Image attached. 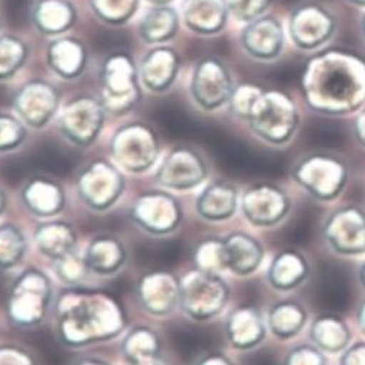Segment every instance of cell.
<instances>
[{
  "label": "cell",
  "mask_w": 365,
  "mask_h": 365,
  "mask_svg": "<svg viewBox=\"0 0 365 365\" xmlns=\"http://www.w3.org/2000/svg\"><path fill=\"white\" fill-rule=\"evenodd\" d=\"M302 93L315 113L352 114L365 104V63L345 51L315 55L303 70Z\"/></svg>",
  "instance_id": "6da1fadb"
},
{
  "label": "cell",
  "mask_w": 365,
  "mask_h": 365,
  "mask_svg": "<svg viewBox=\"0 0 365 365\" xmlns=\"http://www.w3.org/2000/svg\"><path fill=\"white\" fill-rule=\"evenodd\" d=\"M55 318L59 341L73 348L107 342L128 324L126 311L114 294L80 286L59 294Z\"/></svg>",
  "instance_id": "7a4b0ae2"
},
{
  "label": "cell",
  "mask_w": 365,
  "mask_h": 365,
  "mask_svg": "<svg viewBox=\"0 0 365 365\" xmlns=\"http://www.w3.org/2000/svg\"><path fill=\"white\" fill-rule=\"evenodd\" d=\"M250 130L272 146H283L296 135L300 117L294 101L282 91H262L246 120Z\"/></svg>",
  "instance_id": "3957f363"
},
{
  "label": "cell",
  "mask_w": 365,
  "mask_h": 365,
  "mask_svg": "<svg viewBox=\"0 0 365 365\" xmlns=\"http://www.w3.org/2000/svg\"><path fill=\"white\" fill-rule=\"evenodd\" d=\"M296 184L312 198L329 202L345 190L349 170L342 158L328 152H314L300 158L292 168Z\"/></svg>",
  "instance_id": "277c9868"
},
{
  "label": "cell",
  "mask_w": 365,
  "mask_h": 365,
  "mask_svg": "<svg viewBox=\"0 0 365 365\" xmlns=\"http://www.w3.org/2000/svg\"><path fill=\"white\" fill-rule=\"evenodd\" d=\"M52 302L49 277L38 269L22 272L9 289L6 311L12 324L34 328L43 322Z\"/></svg>",
  "instance_id": "5b68a950"
},
{
  "label": "cell",
  "mask_w": 365,
  "mask_h": 365,
  "mask_svg": "<svg viewBox=\"0 0 365 365\" xmlns=\"http://www.w3.org/2000/svg\"><path fill=\"white\" fill-rule=\"evenodd\" d=\"M230 300V287L218 273L191 270L180 279L179 308L188 318L205 322L218 317Z\"/></svg>",
  "instance_id": "8992f818"
},
{
  "label": "cell",
  "mask_w": 365,
  "mask_h": 365,
  "mask_svg": "<svg viewBox=\"0 0 365 365\" xmlns=\"http://www.w3.org/2000/svg\"><path fill=\"white\" fill-rule=\"evenodd\" d=\"M140 78L133 59L126 53H113L103 64L101 104L106 113L121 115L140 98Z\"/></svg>",
  "instance_id": "52a82bcc"
},
{
  "label": "cell",
  "mask_w": 365,
  "mask_h": 365,
  "mask_svg": "<svg viewBox=\"0 0 365 365\" xmlns=\"http://www.w3.org/2000/svg\"><path fill=\"white\" fill-rule=\"evenodd\" d=\"M110 150L118 166L132 173H142L155 165L160 146L152 128L132 123L115 130Z\"/></svg>",
  "instance_id": "ba28073f"
},
{
  "label": "cell",
  "mask_w": 365,
  "mask_h": 365,
  "mask_svg": "<svg viewBox=\"0 0 365 365\" xmlns=\"http://www.w3.org/2000/svg\"><path fill=\"white\" fill-rule=\"evenodd\" d=\"M126 180L110 162L97 159L88 163L77 178V192L88 208L103 212L110 210L123 195Z\"/></svg>",
  "instance_id": "9c48e42d"
},
{
  "label": "cell",
  "mask_w": 365,
  "mask_h": 365,
  "mask_svg": "<svg viewBox=\"0 0 365 365\" xmlns=\"http://www.w3.org/2000/svg\"><path fill=\"white\" fill-rule=\"evenodd\" d=\"M327 246L339 256L365 255V211L356 205H344L332 211L322 225Z\"/></svg>",
  "instance_id": "30bf717a"
},
{
  "label": "cell",
  "mask_w": 365,
  "mask_h": 365,
  "mask_svg": "<svg viewBox=\"0 0 365 365\" xmlns=\"http://www.w3.org/2000/svg\"><path fill=\"white\" fill-rule=\"evenodd\" d=\"M106 120V110L100 100L84 96L70 101L58 117V129L73 145L87 148L93 145Z\"/></svg>",
  "instance_id": "8fae6325"
},
{
  "label": "cell",
  "mask_w": 365,
  "mask_h": 365,
  "mask_svg": "<svg viewBox=\"0 0 365 365\" xmlns=\"http://www.w3.org/2000/svg\"><path fill=\"white\" fill-rule=\"evenodd\" d=\"M182 217L179 201L168 191H146L135 200L130 210L132 221L152 235L172 234Z\"/></svg>",
  "instance_id": "7c38bea8"
},
{
  "label": "cell",
  "mask_w": 365,
  "mask_h": 365,
  "mask_svg": "<svg viewBox=\"0 0 365 365\" xmlns=\"http://www.w3.org/2000/svg\"><path fill=\"white\" fill-rule=\"evenodd\" d=\"M287 32L297 49L307 52L317 51L334 38L336 32V19L324 6L308 4L292 12Z\"/></svg>",
  "instance_id": "4fadbf2b"
},
{
  "label": "cell",
  "mask_w": 365,
  "mask_h": 365,
  "mask_svg": "<svg viewBox=\"0 0 365 365\" xmlns=\"http://www.w3.org/2000/svg\"><path fill=\"white\" fill-rule=\"evenodd\" d=\"M207 176L208 165L201 153L188 146H178L163 159L156 182L165 190L190 191L201 185Z\"/></svg>",
  "instance_id": "5bb4252c"
},
{
  "label": "cell",
  "mask_w": 365,
  "mask_h": 365,
  "mask_svg": "<svg viewBox=\"0 0 365 365\" xmlns=\"http://www.w3.org/2000/svg\"><path fill=\"white\" fill-rule=\"evenodd\" d=\"M234 88L232 77L221 59L208 56L195 66L191 96L201 108L214 111L228 104Z\"/></svg>",
  "instance_id": "9a60e30c"
},
{
  "label": "cell",
  "mask_w": 365,
  "mask_h": 365,
  "mask_svg": "<svg viewBox=\"0 0 365 365\" xmlns=\"http://www.w3.org/2000/svg\"><path fill=\"white\" fill-rule=\"evenodd\" d=\"M292 200L279 185L262 182L247 188L241 197V211L255 227H276L290 212Z\"/></svg>",
  "instance_id": "2e32d148"
},
{
  "label": "cell",
  "mask_w": 365,
  "mask_h": 365,
  "mask_svg": "<svg viewBox=\"0 0 365 365\" xmlns=\"http://www.w3.org/2000/svg\"><path fill=\"white\" fill-rule=\"evenodd\" d=\"M59 98V93L52 84L32 80L18 90L14 107L26 126L42 129L58 111Z\"/></svg>",
  "instance_id": "e0dca14e"
},
{
  "label": "cell",
  "mask_w": 365,
  "mask_h": 365,
  "mask_svg": "<svg viewBox=\"0 0 365 365\" xmlns=\"http://www.w3.org/2000/svg\"><path fill=\"white\" fill-rule=\"evenodd\" d=\"M180 279L166 270H155L142 276L138 284L140 307L153 317H168L179 307Z\"/></svg>",
  "instance_id": "ac0fdd59"
},
{
  "label": "cell",
  "mask_w": 365,
  "mask_h": 365,
  "mask_svg": "<svg viewBox=\"0 0 365 365\" xmlns=\"http://www.w3.org/2000/svg\"><path fill=\"white\" fill-rule=\"evenodd\" d=\"M284 41L282 22L270 15H263L249 22L240 35L241 46L246 53L264 63L274 61L282 55Z\"/></svg>",
  "instance_id": "d6986e66"
},
{
  "label": "cell",
  "mask_w": 365,
  "mask_h": 365,
  "mask_svg": "<svg viewBox=\"0 0 365 365\" xmlns=\"http://www.w3.org/2000/svg\"><path fill=\"white\" fill-rule=\"evenodd\" d=\"M267 322L255 305L234 308L225 321V335L230 345L238 351L257 348L266 338Z\"/></svg>",
  "instance_id": "ffe728a7"
},
{
  "label": "cell",
  "mask_w": 365,
  "mask_h": 365,
  "mask_svg": "<svg viewBox=\"0 0 365 365\" xmlns=\"http://www.w3.org/2000/svg\"><path fill=\"white\" fill-rule=\"evenodd\" d=\"M24 205L35 217L49 218L58 215L66 207V191L58 180L46 176H34L22 187Z\"/></svg>",
  "instance_id": "44dd1931"
},
{
  "label": "cell",
  "mask_w": 365,
  "mask_h": 365,
  "mask_svg": "<svg viewBox=\"0 0 365 365\" xmlns=\"http://www.w3.org/2000/svg\"><path fill=\"white\" fill-rule=\"evenodd\" d=\"M180 59L169 46H155L142 59L139 78L153 93H165L175 83Z\"/></svg>",
  "instance_id": "7402d4cb"
},
{
  "label": "cell",
  "mask_w": 365,
  "mask_h": 365,
  "mask_svg": "<svg viewBox=\"0 0 365 365\" xmlns=\"http://www.w3.org/2000/svg\"><path fill=\"white\" fill-rule=\"evenodd\" d=\"M222 240L228 272L246 277L259 270L264 259V247L256 237L237 231Z\"/></svg>",
  "instance_id": "603a6c76"
},
{
  "label": "cell",
  "mask_w": 365,
  "mask_h": 365,
  "mask_svg": "<svg viewBox=\"0 0 365 365\" xmlns=\"http://www.w3.org/2000/svg\"><path fill=\"white\" fill-rule=\"evenodd\" d=\"M309 274L311 264L305 255L296 249H284L270 262L267 282L279 292H290L305 283Z\"/></svg>",
  "instance_id": "cb8c5ba5"
},
{
  "label": "cell",
  "mask_w": 365,
  "mask_h": 365,
  "mask_svg": "<svg viewBox=\"0 0 365 365\" xmlns=\"http://www.w3.org/2000/svg\"><path fill=\"white\" fill-rule=\"evenodd\" d=\"M195 207L198 215L207 221H227L237 212L238 190L230 180H214L200 194Z\"/></svg>",
  "instance_id": "d4e9b609"
},
{
  "label": "cell",
  "mask_w": 365,
  "mask_h": 365,
  "mask_svg": "<svg viewBox=\"0 0 365 365\" xmlns=\"http://www.w3.org/2000/svg\"><path fill=\"white\" fill-rule=\"evenodd\" d=\"M182 15L185 25L200 35H217L228 21L227 0H184Z\"/></svg>",
  "instance_id": "484cf974"
},
{
  "label": "cell",
  "mask_w": 365,
  "mask_h": 365,
  "mask_svg": "<svg viewBox=\"0 0 365 365\" xmlns=\"http://www.w3.org/2000/svg\"><path fill=\"white\" fill-rule=\"evenodd\" d=\"M90 272L98 276H111L120 272L128 259V250L117 237L96 235L84 253Z\"/></svg>",
  "instance_id": "4316f807"
},
{
  "label": "cell",
  "mask_w": 365,
  "mask_h": 365,
  "mask_svg": "<svg viewBox=\"0 0 365 365\" xmlns=\"http://www.w3.org/2000/svg\"><path fill=\"white\" fill-rule=\"evenodd\" d=\"M46 63L59 77L73 80L83 74L87 63V52L84 45L74 38H58L51 42L46 49Z\"/></svg>",
  "instance_id": "83f0119b"
},
{
  "label": "cell",
  "mask_w": 365,
  "mask_h": 365,
  "mask_svg": "<svg viewBox=\"0 0 365 365\" xmlns=\"http://www.w3.org/2000/svg\"><path fill=\"white\" fill-rule=\"evenodd\" d=\"M35 246L41 255L56 260L73 252L77 246V232L66 221H51L39 224L34 232Z\"/></svg>",
  "instance_id": "f1b7e54d"
},
{
  "label": "cell",
  "mask_w": 365,
  "mask_h": 365,
  "mask_svg": "<svg viewBox=\"0 0 365 365\" xmlns=\"http://www.w3.org/2000/svg\"><path fill=\"white\" fill-rule=\"evenodd\" d=\"M267 329L277 339L286 341L299 335L308 324V311L297 300H279L269 308Z\"/></svg>",
  "instance_id": "f546056e"
},
{
  "label": "cell",
  "mask_w": 365,
  "mask_h": 365,
  "mask_svg": "<svg viewBox=\"0 0 365 365\" xmlns=\"http://www.w3.org/2000/svg\"><path fill=\"white\" fill-rule=\"evenodd\" d=\"M76 19L77 11L68 0H38L32 11L35 28L45 35H63Z\"/></svg>",
  "instance_id": "4dcf8cb0"
},
{
  "label": "cell",
  "mask_w": 365,
  "mask_h": 365,
  "mask_svg": "<svg viewBox=\"0 0 365 365\" xmlns=\"http://www.w3.org/2000/svg\"><path fill=\"white\" fill-rule=\"evenodd\" d=\"M314 345L328 354H338L351 344V329L346 321L336 314H324L314 319L309 328Z\"/></svg>",
  "instance_id": "1f68e13d"
},
{
  "label": "cell",
  "mask_w": 365,
  "mask_h": 365,
  "mask_svg": "<svg viewBox=\"0 0 365 365\" xmlns=\"http://www.w3.org/2000/svg\"><path fill=\"white\" fill-rule=\"evenodd\" d=\"M178 14L168 6H155L148 11L139 25V34L146 43L162 45L176 36Z\"/></svg>",
  "instance_id": "d6a6232c"
},
{
  "label": "cell",
  "mask_w": 365,
  "mask_h": 365,
  "mask_svg": "<svg viewBox=\"0 0 365 365\" xmlns=\"http://www.w3.org/2000/svg\"><path fill=\"white\" fill-rule=\"evenodd\" d=\"M28 252V240L15 224L0 225V270L16 267Z\"/></svg>",
  "instance_id": "836d02e7"
},
{
  "label": "cell",
  "mask_w": 365,
  "mask_h": 365,
  "mask_svg": "<svg viewBox=\"0 0 365 365\" xmlns=\"http://www.w3.org/2000/svg\"><path fill=\"white\" fill-rule=\"evenodd\" d=\"M162 344L159 335L149 327H135L121 344V352L129 364L155 354H160Z\"/></svg>",
  "instance_id": "e575fe53"
},
{
  "label": "cell",
  "mask_w": 365,
  "mask_h": 365,
  "mask_svg": "<svg viewBox=\"0 0 365 365\" xmlns=\"http://www.w3.org/2000/svg\"><path fill=\"white\" fill-rule=\"evenodd\" d=\"M28 45L15 35L0 36V81L12 78L26 63Z\"/></svg>",
  "instance_id": "d590c367"
},
{
  "label": "cell",
  "mask_w": 365,
  "mask_h": 365,
  "mask_svg": "<svg viewBox=\"0 0 365 365\" xmlns=\"http://www.w3.org/2000/svg\"><path fill=\"white\" fill-rule=\"evenodd\" d=\"M194 259L197 263V269L200 270L218 274L227 270L224 240L220 237H208L202 240L195 249Z\"/></svg>",
  "instance_id": "8d00e7d4"
},
{
  "label": "cell",
  "mask_w": 365,
  "mask_h": 365,
  "mask_svg": "<svg viewBox=\"0 0 365 365\" xmlns=\"http://www.w3.org/2000/svg\"><path fill=\"white\" fill-rule=\"evenodd\" d=\"M139 0H91L94 14L106 24L123 25L136 12Z\"/></svg>",
  "instance_id": "74e56055"
},
{
  "label": "cell",
  "mask_w": 365,
  "mask_h": 365,
  "mask_svg": "<svg viewBox=\"0 0 365 365\" xmlns=\"http://www.w3.org/2000/svg\"><path fill=\"white\" fill-rule=\"evenodd\" d=\"M53 270L61 282L70 286H78L90 272L84 255H80L77 249L53 260Z\"/></svg>",
  "instance_id": "f35d334b"
},
{
  "label": "cell",
  "mask_w": 365,
  "mask_h": 365,
  "mask_svg": "<svg viewBox=\"0 0 365 365\" xmlns=\"http://www.w3.org/2000/svg\"><path fill=\"white\" fill-rule=\"evenodd\" d=\"M26 139V128L21 118L0 113V152L18 149Z\"/></svg>",
  "instance_id": "ab89813d"
},
{
  "label": "cell",
  "mask_w": 365,
  "mask_h": 365,
  "mask_svg": "<svg viewBox=\"0 0 365 365\" xmlns=\"http://www.w3.org/2000/svg\"><path fill=\"white\" fill-rule=\"evenodd\" d=\"M282 365H328V358L314 344H300L289 349Z\"/></svg>",
  "instance_id": "60d3db41"
},
{
  "label": "cell",
  "mask_w": 365,
  "mask_h": 365,
  "mask_svg": "<svg viewBox=\"0 0 365 365\" xmlns=\"http://www.w3.org/2000/svg\"><path fill=\"white\" fill-rule=\"evenodd\" d=\"M270 5L272 0H227L230 15L245 24L263 16Z\"/></svg>",
  "instance_id": "b9f144b4"
},
{
  "label": "cell",
  "mask_w": 365,
  "mask_h": 365,
  "mask_svg": "<svg viewBox=\"0 0 365 365\" xmlns=\"http://www.w3.org/2000/svg\"><path fill=\"white\" fill-rule=\"evenodd\" d=\"M263 88L253 84H241L234 88L230 98V108L232 114L241 120H246L253 103L262 94Z\"/></svg>",
  "instance_id": "7bdbcfd3"
},
{
  "label": "cell",
  "mask_w": 365,
  "mask_h": 365,
  "mask_svg": "<svg viewBox=\"0 0 365 365\" xmlns=\"http://www.w3.org/2000/svg\"><path fill=\"white\" fill-rule=\"evenodd\" d=\"M0 365H38L35 356L16 345L0 346Z\"/></svg>",
  "instance_id": "ee69618b"
},
{
  "label": "cell",
  "mask_w": 365,
  "mask_h": 365,
  "mask_svg": "<svg viewBox=\"0 0 365 365\" xmlns=\"http://www.w3.org/2000/svg\"><path fill=\"white\" fill-rule=\"evenodd\" d=\"M339 365H365V341L349 344L342 351Z\"/></svg>",
  "instance_id": "f6af8a7d"
},
{
  "label": "cell",
  "mask_w": 365,
  "mask_h": 365,
  "mask_svg": "<svg viewBox=\"0 0 365 365\" xmlns=\"http://www.w3.org/2000/svg\"><path fill=\"white\" fill-rule=\"evenodd\" d=\"M197 365H235L230 356L220 351H212L205 354Z\"/></svg>",
  "instance_id": "bcb514c9"
},
{
  "label": "cell",
  "mask_w": 365,
  "mask_h": 365,
  "mask_svg": "<svg viewBox=\"0 0 365 365\" xmlns=\"http://www.w3.org/2000/svg\"><path fill=\"white\" fill-rule=\"evenodd\" d=\"M352 130H354V136H355L356 142L365 149V107L355 117Z\"/></svg>",
  "instance_id": "7dc6e473"
},
{
  "label": "cell",
  "mask_w": 365,
  "mask_h": 365,
  "mask_svg": "<svg viewBox=\"0 0 365 365\" xmlns=\"http://www.w3.org/2000/svg\"><path fill=\"white\" fill-rule=\"evenodd\" d=\"M130 365H168V362L162 354H155V355L140 358V359L132 362Z\"/></svg>",
  "instance_id": "c3c4849f"
},
{
  "label": "cell",
  "mask_w": 365,
  "mask_h": 365,
  "mask_svg": "<svg viewBox=\"0 0 365 365\" xmlns=\"http://www.w3.org/2000/svg\"><path fill=\"white\" fill-rule=\"evenodd\" d=\"M355 319H356V325H358L359 331L362 332V335H365V299H362L359 302Z\"/></svg>",
  "instance_id": "681fc988"
},
{
  "label": "cell",
  "mask_w": 365,
  "mask_h": 365,
  "mask_svg": "<svg viewBox=\"0 0 365 365\" xmlns=\"http://www.w3.org/2000/svg\"><path fill=\"white\" fill-rule=\"evenodd\" d=\"M73 365H110V364L97 358H81L76 361Z\"/></svg>",
  "instance_id": "f907efd6"
},
{
  "label": "cell",
  "mask_w": 365,
  "mask_h": 365,
  "mask_svg": "<svg viewBox=\"0 0 365 365\" xmlns=\"http://www.w3.org/2000/svg\"><path fill=\"white\" fill-rule=\"evenodd\" d=\"M6 207H8V197H6V192L4 191V188L0 187V217L4 215Z\"/></svg>",
  "instance_id": "816d5d0a"
},
{
  "label": "cell",
  "mask_w": 365,
  "mask_h": 365,
  "mask_svg": "<svg viewBox=\"0 0 365 365\" xmlns=\"http://www.w3.org/2000/svg\"><path fill=\"white\" fill-rule=\"evenodd\" d=\"M358 279H359V283L362 286V289L365 290V262L361 264L359 267V272H358Z\"/></svg>",
  "instance_id": "f5cc1de1"
},
{
  "label": "cell",
  "mask_w": 365,
  "mask_h": 365,
  "mask_svg": "<svg viewBox=\"0 0 365 365\" xmlns=\"http://www.w3.org/2000/svg\"><path fill=\"white\" fill-rule=\"evenodd\" d=\"M148 2L155 6H166L168 4L172 2V0H148Z\"/></svg>",
  "instance_id": "db71d44e"
},
{
  "label": "cell",
  "mask_w": 365,
  "mask_h": 365,
  "mask_svg": "<svg viewBox=\"0 0 365 365\" xmlns=\"http://www.w3.org/2000/svg\"><path fill=\"white\" fill-rule=\"evenodd\" d=\"M349 4L355 5V6H359V8H365V0H348Z\"/></svg>",
  "instance_id": "11a10c76"
},
{
  "label": "cell",
  "mask_w": 365,
  "mask_h": 365,
  "mask_svg": "<svg viewBox=\"0 0 365 365\" xmlns=\"http://www.w3.org/2000/svg\"><path fill=\"white\" fill-rule=\"evenodd\" d=\"M361 32H362V36L365 39V12L361 16Z\"/></svg>",
  "instance_id": "9f6ffc18"
}]
</instances>
